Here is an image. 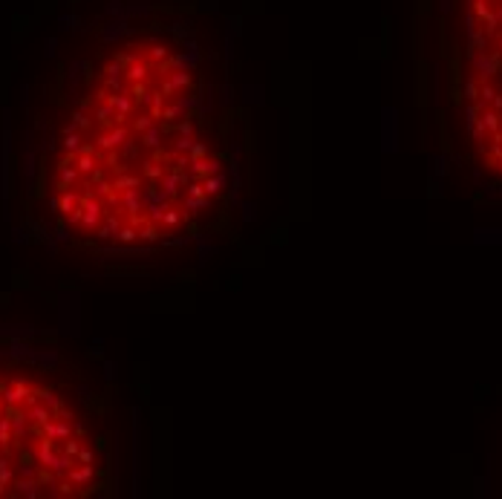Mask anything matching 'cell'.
Wrapping results in <instances>:
<instances>
[{
    "mask_svg": "<svg viewBox=\"0 0 502 499\" xmlns=\"http://www.w3.org/2000/svg\"><path fill=\"white\" fill-rule=\"evenodd\" d=\"M465 104L480 159L502 173V0H468Z\"/></svg>",
    "mask_w": 502,
    "mask_h": 499,
    "instance_id": "1",
    "label": "cell"
}]
</instances>
